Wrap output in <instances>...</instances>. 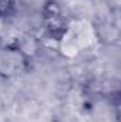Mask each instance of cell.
<instances>
[{
  "label": "cell",
  "instance_id": "cell-1",
  "mask_svg": "<svg viewBox=\"0 0 121 122\" xmlns=\"http://www.w3.org/2000/svg\"><path fill=\"white\" fill-rule=\"evenodd\" d=\"M43 21L49 34L57 40H60L61 36L66 33L67 29L66 19L61 13L60 6L53 0H50L43 9Z\"/></svg>",
  "mask_w": 121,
  "mask_h": 122
},
{
  "label": "cell",
  "instance_id": "cell-2",
  "mask_svg": "<svg viewBox=\"0 0 121 122\" xmlns=\"http://www.w3.org/2000/svg\"><path fill=\"white\" fill-rule=\"evenodd\" d=\"M11 7H13V0H0V17L7 16Z\"/></svg>",
  "mask_w": 121,
  "mask_h": 122
}]
</instances>
